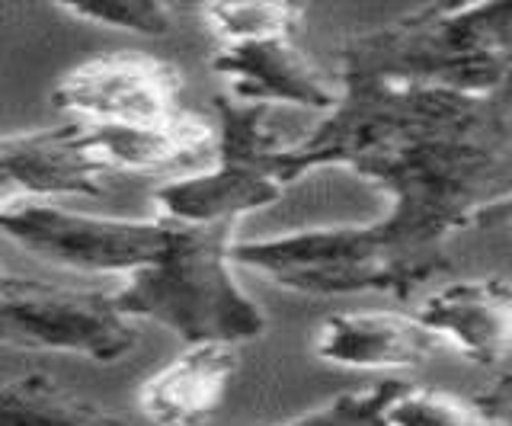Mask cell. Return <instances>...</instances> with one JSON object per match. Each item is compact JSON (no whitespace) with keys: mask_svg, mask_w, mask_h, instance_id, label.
Instances as JSON below:
<instances>
[{"mask_svg":"<svg viewBox=\"0 0 512 426\" xmlns=\"http://www.w3.org/2000/svg\"><path fill=\"white\" fill-rule=\"evenodd\" d=\"M340 103L282 154V183L349 167L391 199L365 225L237 241L234 263L298 295L410 298L468 228L512 209V90L455 93L340 77Z\"/></svg>","mask_w":512,"mask_h":426,"instance_id":"obj_1","label":"cell"},{"mask_svg":"<svg viewBox=\"0 0 512 426\" xmlns=\"http://www.w3.org/2000/svg\"><path fill=\"white\" fill-rule=\"evenodd\" d=\"M340 77L455 93L512 90V0L429 4L343 45Z\"/></svg>","mask_w":512,"mask_h":426,"instance_id":"obj_2","label":"cell"},{"mask_svg":"<svg viewBox=\"0 0 512 426\" xmlns=\"http://www.w3.org/2000/svg\"><path fill=\"white\" fill-rule=\"evenodd\" d=\"M234 228L170 222L164 254L116 289L119 308L132 321L173 330L186 346H240L263 337L266 314L234 276Z\"/></svg>","mask_w":512,"mask_h":426,"instance_id":"obj_3","label":"cell"},{"mask_svg":"<svg viewBox=\"0 0 512 426\" xmlns=\"http://www.w3.org/2000/svg\"><path fill=\"white\" fill-rule=\"evenodd\" d=\"M218 148L215 167L170 180L154 193L160 215L180 225H237L285 193L282 154L288 145L269 125V106L244 103L231 93L215 97Z\"/></svg>","mask_w":512,"mask_h":426,"instance_id":"obj_4","label":"cell"},{"mask_svg":"<svg viewBox=\"0 0 512 426\" xmlns=\"http://www.w3.org/2000/svg\"><path fill=\"white\" fill-rule=\"evenodd\" d=\"M0 305L10 350L77 353L112 366L138 346V327L119 308L116 292L7 273Z\"/></svg>","mask_w":512,"mask_h":426,"instance_id":"obj_5","label":"cell"},{"mask_svg":"<svg viewBox=\"0 0 512 426\" xmlns=\"http://www.w3.org/2000/svg\"><path fill=\"white\" fill-rule=\"evenodd\" d=\"M4 234L29 254L77 273H138L170 244L167 218H106L39 199H4Z\"/></svg>","mask_w":512,"mask_h":426,"instance_id":"obj_6","label":"cell"},{"mask_svg":"<svg viewBox=\"0 0 512 426\" xmlns=\"http://www.w3.org/2000/svg\"><path fill=\"white\" fill-rule=\"evenodd\" d=\"M64 116L96 125H170L183 106V71L148 52H106L80 61L52 90Z\"/></svg>","mask_w":512,"mask_h":426,"instance_id":"obj_7","label":"cell"},{"mask_svg":"<svg viewBox=\"0 0 512 426\" xmlns=\"http://www.w3.org/2000/svg\"><path fill=\"white\" fill-rule=\"evenodd\" d=\"M4 199L100 196L112 177L87 122L68 119L52 129L10 132L0 141Z\"/></svg>","mask_w":512,"mask_h":426,"instance_id":"obj_8","label":"cell"},{"mask_svg":"<svg viewBox=\"0 0 512 426\" xmlns=\"http://www.w3.org/2000/svg\"><path fill=\"white\" fill-rule=\"evenodd\" d=\"M212 71L228 81L231 97L244 103H285L330 116L343 93L298 49L295 36L221 45L212 58Z\"/></svg>","mask_w":512,"mask_h":426,"instance_id":"obj_9","label":"cell"},{"mask_svg":"<svg viewBox=\"0 0 512 426\" xmlns=\"http://www.w3.org/2000/svg\"><path fill=\"white\" fill-rule=\"evenodd\" d=\"M439 343L480 366L512 359V279L484 276L432 292L416 311Z\"/></svg>","mask_w":512,"mask_h":426,"instance_id":"obj_10","label":"cell"},{"mask_svg":"<svg viewBox=\"0 0 512 426\" xmlns=\"http://www.w3.org/2000/svg\"><path fill=\"white\" fill-rule=\"evenodd\" d=\"M439 346V337L400 311H343L320 324L314 353L340 369L394 372L423 366Z\"/></svg>","mask_w":512,"mask_h":426,"instance_id":"obj_11","label":"cell"},{"mask_svg":"<svg viewBox=\"0 0 512 426\" xmlns=\"http://www.w3.org/2000/svg\"><path fill=\"white\" fill-rule=\"evenodd\" d=\"M237 375V346H189L138 391V407L154 426H199L215 414Z\"/></svg>","mask_w":512,"mask_h":426,"instance_id":"obj_12","label":"cell"},{"mask_svg":"<svg viewBox=\"0 0 512 426\" xmlns=\"http://www.w3.org/2000/svg\"><path fill=\"white\" fill-rule=\"evenodd\" d=\"M4 426H135L74 391L48 369H13L4 382Z\"/></svg>","mask_w":512,"mask_h":426,"instance_id":"obj_13","label":"cell"},{"mask_svg":"<svg viewBox=\"0 0 512 426\" xmlns=\"http://www.w3.org/2000/svg\"><path fill=\"white\" fill-rule=\"evenodd\" d=\"M221 45L253 42V39H276L295 36L301 23V7L295 4H208L199 10Z\"/></svg>","mask_w":512,"mask_h":426,"instance_id":"obj_14","label":"cell"},{"mask_svg":"<svg viewBox=\"0 0 512 426\" xmlns=\"http://www.w3.org/2000/svg\"><path fill=\"white\" fill-rule=\"evenodd\" d=\"M407 388L410 385L400 378H388V382H378L372 388L346 391L324 407L308 410V414L279 426H391V407Z\"/></svg>","mask_w":512,"mask_h":426,"instance_id":"obj_15","label":"cell"},{"mask_svg":"<svg viewBox=\"0 0 512 426\" xmlns=\"http://www.w3.org/2000/svg\"><path fill=\"white\" fill-rule=\"evenodd\" d=\"M391 426H496L477 401L439 388H407L391 407Z\"/></svg>","mask_w":512,"mask_h":426,"instance_id":"obj_16","label":"cell"},{"mask_svg":"<svg viewBox=\"0 0 512 426\" xmlns=\"http://www.w3.org/2000/svg\"><path fill=\"white\" fill-rule=\"evenodd\" d=\"M58 10L74 20L125 29L135 36H167L173 29V7L164 0H90V4H61Z\"/></svg>","mask_w":512,"mask_h":426,"instance_id":"obj_17","label":"cell"},{"mask_svg":"<svg viewBox=\"0 0 512 426\" xmlns=\"http://www.w3.org/2000/svg\"><path fill=\"white\" fill-rule=\"evenodd\" d=\"M474 401L487 410L496 426H512V369L496 378L487 391H480Z\"/></svg>","mask_w":512,"mask_h":426,"instance_id":"obj_18","label":"cell"},{"mask_svg":"<svg viewBox=\"0 0 512 426\" xmlns=\"http://www.w3.org/2000/svg\"><path fill=\"white\" fill-rule=\"evenodd\" d=\"M503 222H512V209H509V212L503 215Z\"/></svg>","mask_w":512,"mask_h":426,"instance_id":"obj_19","label":"cell"}]
</instances>
